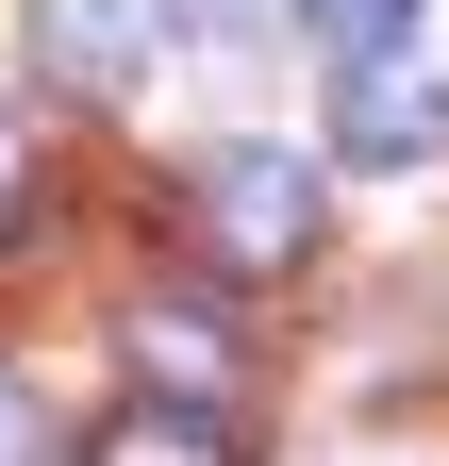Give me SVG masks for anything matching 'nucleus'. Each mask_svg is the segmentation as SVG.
Instances as JSON below:
<instances>
[{"instance_id": "obj_1", "label": "nucleus", "mask_w": 449, "mask_h": 466, "mask_svg": "<svg viewBox=\"0 0 449 466\" xmlns=\"http://www.w3.org/2000/svg\"><path fill=\"white\" fill-rule=\"evenodd\" d=\"M184 233H200V267L216 283H284L300 250H316V233H333V200H316V167L300 150H200L184 167Z\"/></svg>"}, {"instance_id": "obj_8", "label": "nucleus", "mask_w": 449, "mask_h": 466, "mask_svg": "<svg viewBox=\"0 0 449 466\" xmlns=\"http://www.w3.org/2000/svg\"><path fill=\"white\" fill-rule=\"evenodd\" d=\"M316 17H333V34H400L416 0H316Z\"/></svg>"}, {"instance_id": "obj_9", "label": "nucleus", "mask_w": 449, "mask_h": 466, "mask_svg": "<svg viewBox=\"0 0 449 466\" xmlns=\"http://www.w3.org/2000/svg\"><path fill=\"white\" fill-rule=\"evenodd\" d=\"M17 184H34V167H17V134H0V233H17Z\"/></svg>"}, {"instance_id": "obj_3", "label": "nucleus", "mask_w": 449, "mask_h": 466, "mask_svg": "<svg viewBox=\"0 0 449 466\" xmlns=\"http://www.w3.org/2000/svg\"><path fill=\"white\" fill-rule=\"evenodd\" d=\"M67 466H250V433H234V400H166V383H134Z\"/></svg>"}, {"instance_id": "obj_4", "label": "nucleus", "mask_w": 449, "mask_h": 466, "mask_svg": "<svg viewBox=\"0 0 449 466\" xmlns=\"http://www.w3.org/2000/svg\"><path fill=\"white\" fill-rule=\"evenodd\" d=\"M134 383H166V400H234L250 350H234V317H216L200 283H166V300H134Z\"/></svg>"}, {"instance_id": "obj_5", "label": "nucleus", "mask_w": 449, "mask_h": 466, "mask_svg": "<svg viewBox=\"0 0 449 466\" xmlns=\"http://www.w3.org/2000/svg\"><path fill=\"white\" fill-rule=\"evenodd\" d=\"M34 67L67 84V100H134L150 17H134V0H34Z\"/></svg>"}, {"instance_id": "obj_6", "label": "nucleus", "mask_w": 449, "mask_h": 466, "mask_svg": "<svg viewBox=\"0 0 449 466\" xmlns=\"http://www.w3.org/2000/svg\"><path fill=\"white\" fill-rule=\"evenodd\" d=\"M266 17H284V0H166V50H184V67H250V50H266Z\"/></svg>"}, {"instance_id": "obj_7", "label": "nucleus", "mask_w": 449, "mask_h": 466, "mask_svg": "<svg viewBox=\"0 0 449 466\" xmlns=\"http://www.w3.org/2000/svg\"><path fill=\"white\" fill-rule=\"evenodd\" d=\"M0 466H50V433H34V383L0 367Z\"/></svg>"}, {"instance_id": "obj_2", "label": "nucleus", "mask_w": 449, "mask_h": 466, "mask_svg": "<svg viewBox=\"0 0 449 466\" xmlns=\"http://www.w3.org/2000/svg\"><path fill=\"white\" fill-rule=\"evenodd\" d=\"M333 150H350V167H433V150H449V67H433L416 34H366V50H350Z\"/></svg>"}]
</instances>
